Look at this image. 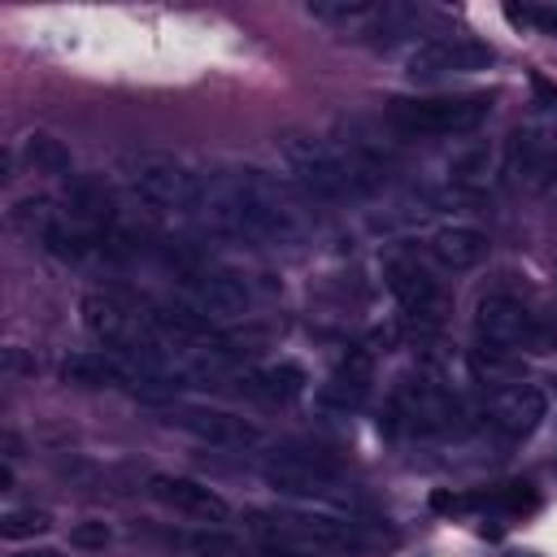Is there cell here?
Instances as JSON below:
<instances>
[{
	"instance_id": "cell-1",
	"label": "cell",
	"mask_w": 557,
	"mask_h": 557,
	"mask_svg": "<svg viewBox=\"0 0 557 557\" xmlns=\"http://www.w3.org/2000/svg\"><path fill=\"white\" fill-rule=\"evenodd\" d=\"M200 218L244 248H300L309 239V222L287 191V183L261 165H235L205 178Z\"/></svg>"
},
{
	"instance_id": "cell-2",
	"label": "cell",
	"mask_w": 557,
	"mask_h": 557,
	"mask_svg": "<svg viewBox=\"0 0 557 557\" xmlns=\"http://www.w3.org/2000/svg\"><path fill=\"white\" fill-rule=\"evenodd\" d=\"M278 165L287 170V178L318 205H348V200H366L383 187V178L374 170H366L348 148L326 144L322 135L309 131H287L278 135Z\"/></svg>"
},
{
	"instance_id": "cell-3",
	"label": "cell",
	"mask_w": 557,
	"mask_h": 557,
	"mask_svg": "<svg viewBox=\"0 0 557 557\" xmlns=\"http://www.w3.org/2000/svg\"><path fill=\"white\" fill-rule=\"evenodd\" d=\"M117 183L148 213L187 218V213H200V205H205V178L174 152H152L148 148V152L122 157Z\"/></svg>"
},
{
	"instance_id": "cell-4",
	"label": "cell",
	"mask_w": 557,
	"mask_h": 557,
	"mask_svg": "<svg viewBox=\"0 0 557 557\" xmlns=\"http://www.w3.org/2000/svg\"><path fill=\"white\" fill-rule=\"evenodd\" d=\"M492 96L466 91V96H396L387 100V122L405 139H431V135H470L487 122Z\"/></svg>"
},
{
	"instance_id": "cell-5",
	"label": "cell",
	"mask_w": 557,
	"mask_h": 557,
	"mask_svg": "<svg viewBox=\"0 0 557 557\" xmlns=\"http://www.w3.org/2000/svg\"><path fill=\"white\" fill-rule=\"evenodd\" d=\"M474 331L483 344L505 348V352H535V357L557 352V322L531 313L522 300L500 296V292L474 305Z\"/></svg>"
},
{
	"instance_id": "cell-6",
	"label": "cell",
	"mask_w": 557,
	"mask_h": 557,
	"mask_svg": "<svg viewBox=\"0 0 557 557\" xmlns=\"http://www.w3.org/2000/svg\"><path fill=\"white\" fill-rule=\"evenodd\" d=\"M461 418V405L457 396L426 379V374H400V383L392 387V400H387V431H413V435H435V431H448L457 426Z\"/></svg>"
},
{
	"instance_id": "cell-7",
	"label": "cell",
	"mask_w": 557,
	"mask_h": 557,
	"mask_svg": "<svg viewBox=\"0 0 557 557\" xmlns=\"http://www.w3.org/2000/svg\"><path fill=\"white\" fill-rule=\"evenodd\" d=\"M252 527L274 535L278 544H313L331 553H366L370 535L361 522L339 513H313V509H278V513H252Z\"/></svg>"
},
{
	"instance_id": "cell-8",
	"label": "cell",
	"mask_w": 557,
	"mask_h": 557,
	"mask_svg": "<svg viewBox=\"0 0 557 557\" xmlns=\"http://www.w3.org/2000/svg\"><path fill=\"white\" fill-rule=\"evenodd\" d=\"M265 487L278 496H331L339 487V466L318 448H274L261 461Z\"/></svg>"
},
{
	"instance_id": "cell-9",
	"label": "cell",
	"mask_w": 557,
	"mask_h": 557,
	"mask_svg": "<svg viewBox=\"0 0 557 557\" xmlns=\"http://www.w3.org/2000/svg\"><path fill=\"white\" fill-rule=\"evenodd\" d=\"M496 61V52L483 39H466V35H440V39H422L418 48H409L405 57V74L409 78H448V74H479Z\"/></svg>"
},
{
	"instance_id": "cell-10",
	"label": "cell",
	"mask_w": 557,
	"mask_h": 557,
	"mask_svg": "<svg viewBox=\"0 0 557 557\" xmlns=\"http://www.w3.org/2000/svg\"><path fill=\"white\" fill-rule=\"evenodd\" d=\"M505 170L513 178H531V183L557 174V109L509 131V139H505Z\"/></svg>"
},
{
	"instance_id": "cell-11",
	"label": "cell",
	"mask_w": 557,
	"mask_h": 557,
	"mask_svg": "<svg viewBox=\"0 0 557 557\" xmlns=\"http://www.w3.org/2000/svg\"><path fill=\"white\" fill-rule=\"evenodd\" d=\"M170 422L187 435H196L200 444H213V448H231V453H248L261 444V426L239 418V413H226V409H209V405H174L170 409Z\"/></svg>"
},
{
	"instance_id": "cell-12",
	"label": "cell",
	"mask_w": 557,
	"mask_h": 557,
	"mask_svg": "<svg viewBox=\"0 0 557 557\" xmlns=\"http://www.w3.org/2000/svg\"><path fill=\"white\" fill-rule=\"evenodd\" d=\"M383 278H387V292L400 305V313H409L413 322H440L444 292L418 257H392L383 265Z\"/></svg>"
},
{
	"instance_id": "cell-13",
	"label": "cell",
	"mask_w": 557,
	"mask_h": 557,
	"mask_svg": "<svg viewBox=\"0 0 557 557\" xmlns=\"http://www.w3.org/2000/svg\"><path fill=\"white\" fill-rule=\"evenodd\" d=\"M187 305L205 318V322H231V318H244L252 309V292L239 274L231 270H205V274H191L187 283Z\"/></svg>"
},
{
	"instance_id": "cell-14",
	"label": "cell",
	"mask_w": 557,
	"mask_h": 557,
	"mask_svg": "<svg viewBox=\"0 0 557 557\" xmlns=\"http://www.w3.org/2000/svg\"><path fill=\"white\" fill-rule=\"evenodd\" d=\"M548 418V396L535 383H513L492 392L487 400V422L505 435V440H527L540 422Z\"/></svg>"
},
{
	"instance_id": "cell-15",
	"label": "cell",
	"mask_w": 557,
	"mask_h": 557,
	"mask_svg": "<svg viewBox=\"0 0 557 557\" xmlns=\"http://www.w3.org/2000/svg\"><path fill=\"white\" fill-rule=\"evenodd\" d=\"M78 322H83L87 335H96L100 344H113V348H135L139 344V326H144L139 313H131L117 296H104V292L83 296Z\"/></svg>"
},
{
	"instance_id": "cell-16",
	"label": "cell",
	"mask_w": 557,
	"mask_h": 557,
	"mask_svg": "<svg viewBox=\"0 0 557 557\" xmlns=\"http://www.w3.org/2000/svg\"><path fill=\"white\" fill-rule=\"evenodd\" d=\"M426 252H431V261H435L440 270L466 274V270H479V265L487 261L492 239H487L479 226H470V222H448V226H440V231L426 239Z\"/></svg>"
},
{
	"instance_id": "cell-17",
	"label": "cell",
	"mask_w": 557,
	"mask_h": 557,
	"mask_svg": "<svg viewBox=\"0 0 557 557\" xmlns=\"http://www.w3.org/2000/svg\"><path fill=\"white\" fill-rule=\"evenodd\" d=\"M148 487H152L157 500H165L170 509L191 513V518H200V522H226V518H231L226 496H218L209 483H196V479H187V474H152Z\"/></svg>"
},
{
	"instance_id": "cell-18",
	"label": "cell",
	"mask_w": 557,
	"mask_h": 557,
	"mask_svg": "<svg viewBox=\"0 0 557 557\" xmlns=\"http://www.w3.org/2000/svg\"><path fill=\"white\" fill-rule=\"evenodd\" d=\"M370 383H374L370 352H352L348 361H339V366L331 370V379H326V383H318L313 400H318V409H326V413H352V409H361V405H366Z\"/></svg>"
},
{
	"instance_id": "cell-19",
	"label": "cell",
	"mask_w": 557,
	"mask_h": 557,
	"mask_svg": "<svg viewBox=\"0 0 557 557\" xmlns=\"http://www.w3.org/2000/svg\"><path fill=\"white\" fill-rule=\"evenodd\" d=\"M239 387L257 400H296L305 387H309V374L300 361H270V366H257L239 379Z\"/></svg>"
},
{
	"instance_id": "cell-20",
	"label": "cell",
	"mask_w": 557,
	"mask_h": 557,
	"mask_svg": "<svg viewBox=\"0 0 557 557\" xmlns=\"http://www.w3.org/2000/svg\"><path fill=\"white\" fill-rule=\"evenodd\" d=\"M57 374L70 387H117V383H131L126 379V361L113 357V352H70V357H61Z\"/></svg>"
},
{
	"instance_id": "cell-21",
	"label": "cell",
	"mask_w": 557,
	"mask_h": 557,
	"mask_svg": "<svg viewBox=\"0 0 557 557\" xmlns=\"http://www.w3.org/2000/svg\"><path fill=\"white\" fill-rule=\"evenodd\" d=\"M466 366H470V379H474V383H483L487 392H500V387L527 383V374H522V357H518V352H505V348H492V344L470 348Z\"/></svg>"
},
{
	"instance_id": "cell-22",
	"label": "cell",
	"mask_w": 557,
	"mask_h": 557,
	"mask_svg": "<svg viewBox=\"0 0 557 557\" xmlns=\"http://www.w3.org/2000/svg\"><path fill=\"white\" fill-rule=\"evenodd\" d=\"M22 161L30 170H39V174H52V178H70L74 174V152L48 131H30L22 139Z\"/></svg>"
},
{
	"instance_id": "cell-23",
	"label": "cell",
	"mask_w": 557,
	"mask_h": 557,
	"mask_svg": "<svg viewBox=\"0 0 557 557\" xmlns=\"http://www.w3.org/2000/svg\"><path fill=\"white\" fill-rule=\"evenodd\" d=\"M57 209H52V200L48 196H22V200H13V209H9V222H13V231H22V235H30V239H44L52 226H57Z\"/></svg>"
},
{
	"instance_id": "cell-24",
	"label": "cell",
	"mask_w": 557,
	"mask_h": 557,
	"mask_svg": "<svg viewBox=\"0 0 557 557\" xmlns=\"http://www.w3.org/2000/svg\"><path fill=\"white\" fill-rule=\"evenodd\" d=\"M379 13V4H370V0H313L309 4V17H318V22H331V26H352V22H370Z\"/></svg>"
},
{
	"instance_id": "cell-25",
	"label": "cell",
	"mask_w": 557,
	"mask_h": 557,
	"mask_svg": "<svg viewBox=\"0 0 557 557\" xmlns=\"http://www.w3.org/2000/svg\"><path fill=\"white\" fill-rule=\"evenodd\" d=\"M52 527V518L44 513V509H4L0 513V535L4 540H30V535H44Z\"/></svg>"
},
{
	"instance_id": "cell-26",
	"label": "cell",
	"mask_w": 557,
	"mask_h": 557,
	"mask_svg": "<svg viewBox=\"0 0 557 557\" xmlns=\"http://www.w3.org/2000/svg\"><path fill=\"white\" fill-rule=\"evenodd\" d=\"M487 505H496V509H509V513H522V509H535V487L531 483H505V487H496L492 496H483Z\"/></svg>"
},
{
	"instance_id": "cell-27",
	"label": "cell",
	"mask_w": 557,
	"mask_h": 557,
	"mask_svg": "<svg viewBox=\"0 0 557 557\" xmlns=\"http://www.w3.org/2000/svg\"><path fill=\"white\" fill-rule=\"evenodd\" d=\"M109 540H113V531H109V522H100V518H83V522L70 527V544L83 548V553H100Z\"/></svg>"
},
{
	"instance_id": "cell-28",
	"label": "cell",
	"mask_w": 557,
	"mask_h": 557,
	"mask_svg": "<svg viewBox=\"0 0 557 557\" xmlns=\"http://www.w3.org/2000/svg\"><path fill=\"white\" fill-rule=\"evenodd\" d=\"M505 17L513 26H535V4H505Z\"/></svg>"
},
{
	"instance_id": "cell-29",
	"label": "cell",
	"mask_w": 557,
	"mask_h": 557,
	"mask_svg": "<svg viewBox=\"0 0 557 557\" xmlns=\"http://www.w3.org/2000/svg\"><path fill=\"white\" fill-rule=\"evenodd\" d=\"M535 26L557 35V4H535Z\"/></svg>"
},
{
	"instance_id": "cell-30",
	"label": "cell",
	"mask_w": 557,
	"mask_h": 557,
	"mask_svg": "<svg viewBox=\"0 0 557 557\" xmlns=\"http://www.w3.org/2000/svg\"><path fill=\"white\" fill-rule=\"evenodd\" d=\"M261 557H305V553H296V548H287V544H270Z\"/></svg>"
},
{
	"instance_id": "cell-31",
	"label": "cell",
	"mask_w": 557,
	"mask_h": 557,
	"mask_svg": "<svg viewBox=\"0 0 557 557\" xmlns=\"http://www.w3.org/2000/svg\"><path fill=\"white\" fill-rule=\"evenodd\" d=\"M9 557H61L57 548H22V553H9Z\"/></svg>"
},
{
	"instance_id": "cell-32",
	"label": "cell",
	"mask_w": 557,
	"mask_h": 557,
	"mask_svg": "<svg viewBox=\"0 0 557 557\" xmlns=\"http://www.w3.org/2000/svg\"><path fill=\"white\" fill-rule=\"evenodd\" d=\"M0 492H13V466L9 461L0 466Z\"/></svg>"
}]
</instances>
